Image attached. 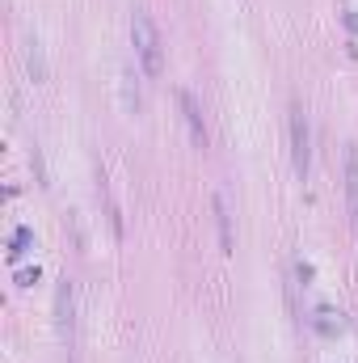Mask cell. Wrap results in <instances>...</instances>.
<instances>
[{"label": "cell", "mask_w": 358, "mask_h": 363, "mask_svg": "<svg viewBox=\"0 0 358 363\" xmlns=\"http://www.w3.org/2000/svg\"><path fill=\"white\" fill-rule=\"evenodd\" d=\"M131 38H135V51H139L144 72L148 77H161V34H156V21L144 9H135V17H131Z\"/></svg>", "instance_id": "obj_1"}, {"label": "cell", "mask_w": 358, "mask_h": 363, "mask_svg": "<svg viewBox=\"0 0 358 363\" xmlns=\"http://www.w3.org/2000/svg\"><path fill=\"white\" fill-rule=\"evenodd\" d=\"M291 152H295V174L304 178L308 174V123H304V110H291Z\"/></svg>", "instance_id": "obj_2"}, {"label": "cell", "mask_w": 358, "mask_h": 363, "mask_svg": "<svg viewBox=\"0 0 358 363\" xmlns=\"http://www.w3.org/2000/svg\"><path fill=\"white\" fill-rule=\"evenodd\" d=\"M346 203H350V220L358 224V152L346 148Z\"/></svg>", "instance_id": "obj_3"}, {"label": "cell", "mask_w": 358, "mask_h": 363, "mask_svg": "<svg viewBox=\"0 0 358 363\" xmlns=\"http://www.w3.org/2000/svg\"><path fill=\"white\" fill-rule=\"evenodd\" d=\"M181 110H185V123H190L194 144H198V148H207V131H202V118H198V106H194V97H190V93H181Z\"/></svg>", "instance_id": "obj_4"}, {"label": "cell", "mask_w": 358, "mask_h": 363, "mask_svg": "<svg viewBox=\"0 0 358 363\" xmlns=\"http://www.w3.org/2000/svg\"><path fill=\"white\" fill-rule=\"evenodd\" d=\"M215 216H219V237H224V250H232V228H228V211H224V199H215Z\"/></svg>", "instance_id": "obj_5"}, {"label": "cell", "mask_w": 358, "mask_h": 363, "mask_svg": "<svg viewBox=\"0 0 358 363\" xmlns=\"http://www.w3.org/2000/svg\"><path fill=\"white\" fill-rule=\"evenodd\" d=\"M25 245H30V228H17V237H13V258H21Z\"/></svg>", "instance_id": "obj_6"}]
</instances>
